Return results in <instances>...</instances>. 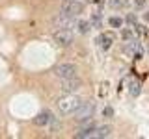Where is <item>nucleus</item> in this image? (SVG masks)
<instances>
[{
  "label": "nucleus",
  "instance_id": "7",
  "mask_svg": "<svg viewBox=\"0 0 149 139\" xmlns=\"http://www.w3.org/2000/svg\"><path fill=\"white\" fill-rule=\"evenodd\" d=\"M80 85H82L80 78L73 76V78H65V80H62V87H60V89H62L63 93H74V91L80 89Z\"/></svg>",
  "mask_w": 149,
  "mask_h": 139
},
{
  "label": "nucleus",
  "instance_id": "1",
  "mask_svg": "<svg viewBox=\"0 0 149 139\" xmlns=\"http://www.w3.org/2000/svg\"><path fill=\"white\" fill-rule=\"evenodd\" d=\"M80 104H82L80 96L73 95V93H67L65 96H62V98L58 100V109H60V113L69 115V113H74V111L80 108Z\"/></svg>",
  "mask_w": 149,
  "mask_h": 139
},
{
  "label": "nucleus",
  "instance_id": "18",
  "mask_svg": "<svg viewBox=\"0 0 149 139\" xmlns=\"http://www.w3.org/2000/svg\"><path fill=\"white\" fill-rule=\"evenodd\" d=\"M130 35H132V34H130L129 30H125V32H123V39H127V41H129V39H130Z\"/></svg>",
  "mask_w": 149,
  "mask_h": 139
},
{
  "label": "nucleus",
  "instance_id": "13",
  "mask_svg": "<svg viewBox=\"0 0 149 139\" xmlns=\"http://www.w3.org/2000/svg\"><path fill=\"white\" fill-rule=\"evenodd\" d=\"M108 22H110V26H112V28H121V26H123V21H121L119 17H110V19H108Z\"/></svg>",
  "mask_w": 149,
  "mask_h": 139
},
{
  "label": "nucleus",
  "instance_id": "20",
  "mask_svg": "<svg viewBox=\"0 0 149 139\" xmlns=\"http://www.w3.org/2000/svg\"><path fill=\"white\" fill-rule=\"evenodd\" d=\"M146 21H149V11H147V13H146Z\"/></svg>",
  "mask_w": 149,
  "mask_h": 139
},
{
  "label": "nucleus",
  "instance_id": "5",
  "mask_svg": "<svg viewBox=\"0 0 149 139\" xmlns=\"http://www.w3.org/2000/svg\"><path fill=\"white\" fill-rule=\"evenodd\" d=\"M54 43L58 46H69L73 43V30H56L54 32Z\"/></svg>",
  "mask_w": 149,
  "mask_h": 139
},
{
  "label": "nucleus",
  "instance_id": "3",
  "mask_svg": "<svg viewBox=\"0 0 149 139\" xmlns=\"http://www.w3.org/2000/svg\"><path fill=\"white\" fill-rule=\"evenodd\" d=\"M93 111H95V106H93L91 102H82L80 108L74 111V119H77L78 122H88V120L93 117Z\"/></svg>",
  "mask_w": 149,
  "mask_h": 139
},
{
  "label": "nucleus",
  "instance_id": "6",
  "mask_svg": "<svg viewBox=\"0 0 149 139\" xmlns=\"http://www.w3.org/2000/svg\"><path fill=\"white\" fill-rule=\"evenodd\" d=\"M54 72H56V76H58L60 80L73 78V76H77V65H73V63H60Z\"/></svg>",
  "mask_w": 149,
  "mask_h": 139
},
{
  "label": "nucleus",
  "instance_id": "15",
  "mask_svg": "<svg viewBox=\"0 0 149 139\" xmlns=\"http://www.w3.org/2000/svg\"><path fill=\"white\" fill-rule=\"evenodd\" d=\"M121 4H123V0H110V6L112 8H119Z\"/></svg>",
  "mask_w": 149,
  "mask_h": 139
},
{
  "label": "nucleus",
  "instance_id": "19",
  "mask_svg": "<svg viewBox=\"0 0 149 139\" xmlns=\"http://www.w3.org/2000/svg\"><path fill=\"white\" fill-rule=\"evenodd\" d=\"M127 21L130 22V24H134V17H132V15H129V17H127Z\"/></svg>",
  "mask_w": 149,
  "mask_h": 139
},
{
  "label": "nucleus",
  "instance_id": "14",
  "mask_svg": "<svg viewBox=\"0 0 149 139\" xmlns=\"http://www.w3.org/2000/svg\"><path fill=\"white\" fill-rule=\"evenodd\" d=\"M140 91H142L140 83H132V85H130V95H132V96H138V95H140Z\"/></svg>",
  "mask_w": 149,
  "mask_h": 139
},
{
  "label": "nucleus",
  "instance_id": "9",
  "mask_svg": "<svg viewBox=\"0 0 149 139\" xmlns=\"http://www.w3.org/2000/svg\"><path fill=\"white\" fill-rule=\"evenodd\" d=\"M95 128H97V126H93V124H88V126H84V128H80V130L77 132V137H78V139L93 137V136H95Z\"/></svg>",
  "mask_w": 149,
  "mask_h": 139
},
{
  "label": "nucleus",
  "instance_id": "10",
  "mask_svg": "<svg viewBox=\"0 0 149 139\" xmlns=\"http://www.w3.org/2000/svg\"><path fill=\"white\" fill-rule=\"evenodd\" d=\"M112 41H114V37L108 35V34H104V35H99V37H97V43H99L104 50H108L110 46H112Z\"/></svg>",
  "mask_w": 149,
  "mask_h": 139
},
{
  "label": "nucleus",
  "instance_id": "12",
  "mask_svg": "<svg viewBox=\"0 0 149 139\" xmlns=\"http://www.w3.org/2000/svg\"><path fill=\"white\" fill-rule=\"evenodd\" d=\"M77 28H78V32H80V34H88V32H90V22L78 21L77 22Z\"/></svg>",
  "mask_w": 149,
  "mask_h": 139
},
{
  "label": "nucleus",
  "instance_id": "16",
  "mask_svg": "<svg viewBox=\"0 0 149 139\" xmlns=\"http://www.w3.org/2000/svg\"><path fill=\"white\" fill-rule=\"evenodd\" d=\"M104 115H106V117H112V115H114V109H112V108H104Z\"/></svg>",
  "mask_w": 149,
  "mask_h": 139
},
{
  "label": "nucleus",
  "instance_id": "8",
  "mask_svg": "<svg viewBox=\"0 0 149 139\" xmlns=\"http://www.w3.org/2000/svg\"><path fill=\"white\" fill-rule=\"evenodd\" d=\"M34 120H36L37 126H47V124L52 122V113H50V111H41V113L36 115Z\"/></svg>",
  "mask_w": 149,
  "mask_h": 139
},
{
  "label": "nucleus",
  "instance_id": "11",
  "mask_svg": "<svg viewBox=\"0 0 149 139\" xmlns=\"http://www.w3.org/2000/svg\"><path fill=\"white\" fill-rule=\"evenodd\" d=\"M108 136H110V128L108 126H99V128H95V136H93V137L104 139V137H108Z\"/></svg>",
  "mask_w": 149,
  "mask_h": 139
},
{
  "label": "nucleus",
  "instance_id": "17",
  "mask_svg": "<svg viewBox=\"0 0 149 139\" xmlns=\"http://www.w3.org/2000/svg\"><path fill=\"white\" fill-rule=\"evenodd\" d=\"M143 4H146V0H134V6L136 8H142Z\"/></svg>",
  "mask_w": 149,
  "mask_h": 139
},
{
  "label": "nucleus",
  "instance_id": "2",
  "mask_svg": "<svg viewBox=\"0 0 149 139\" xmlns=\"http://www.w3.org/2000/svg\"><path fill=\"white\" fill-rule=\"evenodd\" d=\"M54 28L56 30H60V28H62V30H73L74 26H77V19H74L73 15H67V13H60L58 17L54 19Z\"/></svg>",
  "mask_w": 149,
  "mask_h": 139
},
{
  "label": "nucleus",
  "instance_id": "4",
  "mask_svg": "<svg viewBox=\"0 0 149 139\" xmlns=\"http://www.w3.org/2000/svg\"><path fill=\"white\" fill-rule=\"evenodd\" d=\"M82 9H84V4L80 0H63V4H62V11L67 13V15H73V17L80 15Z\"/></svg>",
  "mask_w": 149,
  "mask_h": 139
}]
</instances>
